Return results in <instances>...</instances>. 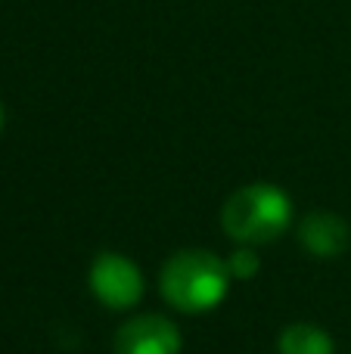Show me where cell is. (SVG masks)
I'll list each match as a JSON object with an SVG mask.
<instances>
[{"label": "cell", "mask_w": 351, "mask_h": 354, "mask_svg": "<svg viewBox=\"0 0 351 354\" xmlns=\"http://www.w3.org/2000/svg\"><path fill=\"white\" fill-rule=\"evenodd\" d=\"M230 268L209 249L174 252L159 274L162 299L180 314H209L227 299Z\"/></svg>", "instance_id": "cell-1"}, {"label": "cell", "mask_w": 351, "mask_h": 354, "mask_svg": "<svg viewBox=\"0 0 351 354\" xmlns=\"http://www.w3.org/2000/svg\"><path fill=\"white\" fill-rule=\"evenodd\" d=\"M221 227L240 245H265L292 227V202L274 183H246L221 208Z\"/></svg>", "instance_id": "cell-2"}, {"label": "cell", "mask_w": 351, "mask_h": 354, "mask_svg": "<svg viewBox=\"0 0 351 354\" xmlns=\"http://www.w3.org/2000/svg\"><path fill=\"white\" fill-rule=\"evenodd\" d=\"M87 283H91L93 299L109 311H131L140 305L143 292H146L140 268L122 252H99L91 264Z\"/></svg>", "instance_id": "cell-3"}, {"label": "cell", "mask_w": 351, "mask_h": 354, "mask_svg": "<svg viewBox=\"0 0 351 354\" xmlns=\"http://www.w3.org/2000/svg\"><path fill=\"white\" fill-rule=\"evenodd\" d=\"M115 354H180V330L162 314H137L118 326Z\"/></svg>", "instance_id": "cell-4"}, {"label": "cell", "mask_w": 351, "mask_h": 354, "mask_svg": "<svg viewBox=\"0 0 351 354\" xmlns=\"http://www.w3.org/2000/svg\"><path fill=\"white\" fill-rule=\"evenodd\" d=\"M298 239L314 258H339L351 243V227L333 212H308L298 221Z\"/></svg>", "instance_id": "cell-5"}, {"label": "cell", "mask_w": 351, "mask_h": 354, "mask_svg": "<svg viewBox=\"0 0 351 354\" xmlns=\"http://www.w3.org/2000/svg\"><path fill=\"white\" fill-rule=\"evenodd\" d=\"M280 354H336V345L327 330L314 324H290L280 333Z\"/></svg>", "instance_id": "cell-6"}, {"label": "cell", "mask_w": 351, "mask_h": 354, "mask_svg": "<svg viewBox=\"0 0 351 354\" xmlns=\"http://www.w3.org/2000/svg\"><path fill=\"white\" fill-rule=\"evenodd\" d=\"M227 268H230V277H234V280H252V277L258 274L261 261L252 252V245H240V249L227 258Z\"/></svg>", "instance_id": "cell-7"}, {"label": "cell", "mask_w": 351, "mask_h": 354, "mask_svg": "<svg viewBox=\"0 0 351 354\" xmlns=\"http://www.w3.org/2000/svg\"><path fill=\"white\" fill-rule=\"evenodd\" d=\"M3 122H6V112H3V103H0V131H3Z\"/></svg>", "instance_id": "cell-8"}]
</instances>
